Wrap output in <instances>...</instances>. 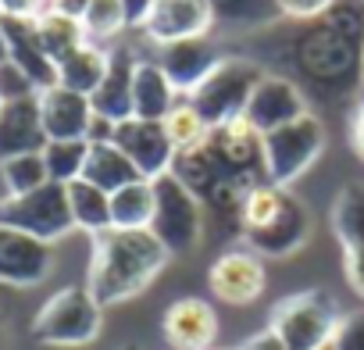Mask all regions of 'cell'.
I'll list each match as a JSON object with an SVG mask.
<instances>
[{
	"mask_svg": "<svg viewBox=\"0 0 364 350\" xmlns=\"http://www.w3.org/2000/svg\"><path fill=\"white\" fill-rule=\"evenodd\" d=\"M171 261L168 247L150 229H107L93 236L86 290L100 307L139 297Z\"/></svg>",
	"mask_w": 364,
	"mask_h": 350,
	"instance_id": "obj_1",
	"label": "cell"
},
{
	"mask_svg": "<svg viewBox=\"0 0 364 350\" xmlns=\"http://www.w3.org/2000/svg\"><path fill=\"white\" fill-rule=\"evenodd\" d=\"M240 236L247 240V250L261 254V258H289L296 254L314 222H311V211L304 208V201L286 190V186H272V183H261L254 186L243 204H240Z\"/></svg>",
	"mask_w": 364,
	"mask_h": 350,
	"instance_id": "obj_2",
	"label": "cell"
},
{
	"mask_svg": "<svg viewBox=\"0 0 364 350\" xmlns=\"http://www.w3.org/2000/svg\"><path fill=\"white\" fill-rule=\"evenodd\" d=\"M339 318L343 314L325 290H300V293L282 297L272 307L268 329L289 350H325V346H332Z\"/></svg>",
	"mask_w": 364,
	"mask_h": 350,
	"instance_id": "obj_3",
	"label": "cell"
},
{
	"mask_svg": "<svg viewBox=\"0 0 364 350\" xmlns=\"http://www.w3.org/2000/svg\"><path fill=\"white\" fill-rule=\"evenodd\" d=\"M104 307L93 300L86 286L58 290L33 318V339L43 346H86L100 336Z\"/></svg>",
	"mask_w": 364,
	"mask_h": 350,
	"instance_id": "obj_4",
	"label": "cell"
},
{
	"mask_svg": "<svg viewBox=\"0 0 364 350\" xmlns=\"http://www.w3.org/2000/svg\"><path fill=\"white\" fill-rule=\"evenodd\" d=\"M150 183H154V222H150V233L168 247L171 258L197 250L200 233H204V204H200V197L190 186H182L171 171L157 175V179H150Z\"/></svg>",
	"mask_w": 364,
	"mask_h": 350,
	"instance_id": "obj_5",
	"label": "cell"
},
{
	"mask_svg": "<svg viewBox=\"0 0 364 350\" xmlns=\"http://www.w3.org/2000/svg\"><path fill=\"white\" fill-rule=\"evenodd\" d=\"M261 79H264L261 65H254L247 58H222L215 65V72L190 93V104L211 129H218L232 118H243Z\"/></svg>",
	"mask_w": 364,
	"mask_h": 350,
	"instance_id": "obj_6",
	"label": "cell"
},
{
	"mask_svg": "<svg viewBox=\"0 0 364 350\" xmlns=\"http://www.w3.org/2000/svg\"><path fill=\"white\" fill-rule=\"evenodd\" d=\"M264 147V179L272 186H286L296 183L300 175L321 157L325 150V125L318 115H304L282 129H272L261 136Z\"/></svg>",
	"mask_w": 364,
	"mask_h": 350,
	"instance_id": "obj_7",
	"label": "cell"
},
{
	"mask_svg": "<svg viewBox=\"0 0 364 350\" xmlns=\"http://www.w3.org/2000/svg\"><path fill=\"white\" fill-rule=\"evenodd\" d=\"M0 229H15L26 236H36L43 243H58L75 229L72 208H68V186L47 183L22 197L0 201Z\"/></svg>",
	"mask_w": 364,
	"mask_h": 350,
	"instance_id": "obj_8",
	"label": "cell"
},
{
	"mask_svg": "<svg viewBox=\"0 0 364 350\" xmlns=\"http://www.w3.org/2000/svg\"><path fill=\"white\" fill-rule=\"evenodd\" d=\"M268 272L261 254L254 250H225L222 258H215V265L208 268V286L218 300L232 304V307H247L264 293Z\"/></svg>",
	"mask_w": 364,
	"mask_h": 350,
	"instance_id": "obj_9",
	"label": "cell"
},
{
	"mask_svg": "<svg viewBox=\"0 0 364 350\" xmlns=\"http://www.w3.org/2000/svg\"><path fill=\"white\" fill-rule=\"evenodd\" d=\"M50 272H54V243H43L15 229H0V282L29 290L40 286Z\"/></svg>",
	"mask_w": 364,
	"mask_h": 350,
	"instance_id": "obj_10",
	"label": "cell"
},
{
	"mask_svg": "<svg viewBox=\"0 0 364 350\" xmlns=\"http://www.w3.org/2000/svg\"><path fill=\"white\" fill-rule=\"evenodd\" d=\"M114 147L139 168L143 179H157V175L171 171L175 147L168 143V132L161 122L146 118H125L114 125Z\"/></svg>",
	"mask_w": 364,
	"mask_h": 350,
	"instance_id": "obj_11",
	"label": "cell"
},
{
	"mask_svg": "<svg viewBox=\"0 0 364 350\" xmlns=\"http://www.w3.org/2000/svg\"><path fill=\"white\" fill-rule=\"evenodd\" d=\"M211 22H215V11L208 0H154V8L143 22V36L164 47L178 40L208 36Z\"/></svg>",
	"mask_w": 364,
	"mask_h": 350,
	"instance_id": "obj_12",
	"label": "cell"
},
{
	"mask_svg": "<svg viewBox=\"0 0 364 350\" xmlns=\"http://www.w3.org/2000/svg\"><path fill=\"white\" fill-rule=\"evenodd\" d=\"M164 339L175 350H215L218 339V311L200 297H178L164 311Z\"/></svg>",
	"mask_w": 364,
	"mask_h": 350,
	"instance_id": "obj_13",
	"label": "cell"
},
{
	"mask_svg": "<svg viewBox=\"0 0 364 350\" xmlns=\"http://www.w3.org/2000/svg\"><path fill=\"white\" fill-rule=\"evenodd\" d=\"M304 115H307L304 93H300L289 79H282V75H264V79L257 83V90H254L247 111H243V118H247L261 136L272 132V129H282V125H289V122H296V118H304Z\"/></svg>",
	"mask_w": 364,
	"mask_h": 350,
	"instance_id": "obj_14",
	"label": "cell"
},
{
	"mask_svg": "<svg viewBox=\"0 0 364 350\" xmlns=\"http://www.w3.org/2000/svg\"><path fill=\"white\" fill-rule=\"evenodd\" d=\"M222 61V54L215 51V43L208 36L197 40H178V43H164L157 47V65L164 68L168 83L175 86V93H193Z\"/></svg>",
	"mask_w": 364,
	"mask_h": 350,
	"instance_id": "obj_15",
	"label": "cell"
},
{
	"mask_svg": "<svg viewBox=\"0 0 364 350\" xmlns=\"http://www.w3.org/2000/svg\"><path fill=\"white\" fill-rule=\"evenodd\" d=\"M47 132L40 122V93L8 100L0 107V161H11L22 154H43Z\"/></svg>",
	"mask_w": 364,
	"mask_h": 350,
	"instance_id": "obj_16",
	"label": "cell"
},
{
	"mask_svg": "<svg viewBox=\"0 0 364 350\" xmlns=\"http://www.w3.org/2000/svg\"><path fill=\"white\" fill-rule=\"evenodd\" d=\"M40 122L47 139H86L93 122V104L75 90L50 86L40 93Z\"/></svg>",
	"mask_w": 364,
	"mask_h": 350,
	"instance_id": "obj_17",
	"label": "cell"
},
{
	"mask_svg": "<svg viewBox=\"0 0 364 350\" xmlns=\"http://www.w3.org/2000/svg\"><path fill=\"white\" fill-rule=\"evenodd\" d=\"M0 29H4V40H8V58L29 75L36 93L58 86V65L43 54L40 36H36V22H29V18H0Z\"/></svg>",
	"mask_w": 364,
	"mask_h": 350,
	"instance_id": "obj_18",
	"label": "cell"
},
{
	"mask_svg": "<svg viewBox=\"0 0 364 350\" xmlns=\"http://www.w3.org/2000/svg\"><path fill=\"white\" fill-rule=\"evenodd\" d=\"M136 61L139 58H132L129 47L111 51V68H107L104 83L97 86V93L90 97L93 115H100L114 125L132 118V68H136Z\"/></svg>",
	"mask_w": 364,
	"mask_h": 350,
	"instance_id": "obj_19",
	"label": "cell"
},
{
	"mask_svg": "<svg viewBox=\"0 0 364 350\" xmlns=\"http://www.w3.org/2000/svg\"><path fill=\"white\" fill-rule=\"evenodd\" d=\"M175 86L168 83L164 68L157 61L139 58L132 68V118H146V122H164L171 115L175 100Z\"/></svg>",
	"mask_w": 364,
	"mask_h": 350,
	"instance_id": "obj_20",
	"label": "cell"
},
{
	"mask_svg": "<svg viewBox=\"0 0 364 350\" xmlns=\"http://www.w3.org/2000/svg\"><path fill=\"white\" fill-rule=\"evenodd\" d=\"M82 179L93 183V186L104 190V193H118V190L139 183L143 175H139V168H136V164H132L114 143H90Z\"/></svg>",
	"mask_w": 364,
	"mask_h": 350,
	"instance_id": "obj_21",
	"label": "cell"
},
{
	"mask_svg": "<svg viewBox=\"0 0 364 350\" xmlns=\"http://www.w3.org/2000/svg\"><path fill=\"white\" fill-rule=\"evenodd\" d=\"M107 68H111V51H104L97 43H86V47H79L75 54H68L58 65V86L75 90L82 97H93L97 86L104 83Z\"/></svg>",
	"mask_w": 364,
	"mask_h": 350,
	"instance_id": "obj_22",
	"label": "cell"
},
{
	"mask_svg": "<svg viewBox=\"0 0 364 350\" xmlns=\"http://www.w3.org/2000/svg\"><path fill=\"white\" fill-rule=\"evenodd\" d=\"M328 222H332V233H336L343 250L364 247V186L360 183H346L332 197Z\"/></svg>",
	"mask_w": 364,
	"mask_h": 350,
	"instance_id": "obj_23",
	"label": "cell"
},
{
	"mask_svg": "<svg viewBox=\"0 0 364 350\" xmlns=\"http://www.w3.org/2000/svg\"><path fill=\"white\" fill-rule=\"evenodd\" d=\"M36 36H40L43 54H47L54 65H61L68 54H75L79 47L90 43L86 33H82V22H79V18H68V15H61V11H43V15L36 18Z\"/></svg>",
	"mask_w": 364,
	"mask_h": 350,
	"instance_id": "obj_24",
	"label": "cell"
},
{
	"mask_svg": "<svg viewBox=\"0 0 364 350\" xmlns=\"http://www.w3.org/2000/svg\"><path fill=\"white\" fill-rule=\"evenodd\" d=\"M68 208H72L75 229H82L90 236L111 229V193L97 190L93 183H86V179L68 183Z\"/></svg>",
	"mask_w": 364,
	"mask_h": 350,
	"instance_id": "obj_25",
	"label": "cell"
},
{
	"mask_svg": "<svg viewBox=\"0 0 364 350\" xmlns=\"http://www.w3.org/2000/svg\"><path fill=\"white\" fill-rule=\"evenodd\" d=\"M154 222V183L139 179L111 193V229H150Z\"/></svg>",
	"mask_w": 364,
	"mask_h": 350,
	"instance_id": "obj_26",
	"label": "cell"
},
{
	"mask_svg": "<svg viewBox=\"0 0 364 350\" xmlns=\"http://www.w3.org/2000/svg\"><path fill=\"white\" fill-rule=\"evenodd\" d=\"M86 154H90V143H86V139H50V143L43 147V161H47L50 183L68 186V183L82 179Z\"/></svg>",
	"mask_w": 364,
	"mask_h": 350,
	"instance_id": "obj_27",
	"label": "cell"
},
{
	"mask_svg": "<svg viewBox=\"0 0 364 350\" xmlns=\"http://www.w3.org/2000/svg\"><path fill=\"white\" fill-rule=\"evenodd\" d=\"M161 125H164L168 143L175 147V154L193 150V147H204V143H208V136H211V125L193 111V104H190V100H186V104H175V107H171V115H168Z\"/></svg>",
	"mask_w": 364,
	"mask_h": 350,
	"instance_id": "obj_28",
	"label": "cell"
},
{
	"mask_svg": "<svg viewBox=\"0 0 364 350\" xmlns=\"http://www.w3.org/2000/svg\"><path fill=\"white\" fill-rule=\"evenodd\" d=\"M0 179L8 186V197H22V193L47 186L50 175H47L43 154H22V157H11V161H0Z\"/></svg>",
	"mask_w": 364,
	"mask_h": 350,
	"instance_id": "obj_29",
	"label": "cell"
},
{
	"mask_svg": "<svg viewBox=\"0 0 364 350\" xmlns=\"http://www.w3.org/2000/svg\"><path fill=\"white\" fill-rule=\"evenodd\" d=\"M122 29H129V15L122 8V0H93L82 15V33L90 43L97 40H111L118 36Z\"/></svg>",
	"mask_w": 364,
	"mask_h": 350,
	"instance_id": "obj_30",
	"label": "cell"
},
{
	"mask_svg": "<svg viewBox=\"0 0 364 350\" xmlns=\"http://www.w3.org/2000/svg\"><path fill=\"white\" fill-rule=\"evenodd\" d=\"M215 18H229V22H268L279 15L275 0H208Z\"/></svg>",
	"mask_w": 364,
	"mask_h": 350,
	"instance_id": "obj_31",
	"label": "cell"
},
{
	"mask_svg": "<svg viewBox=\"0 0 364 350\" xmlns=\"http://www.w3.org/2000/svg\"><path fill=\"white\" fill-rule=\"evenodd\" d=\"M332 350H364V307L346 311L339 318L336 336H332Z\"/></svg>",
	"mask_w": 364,
	"mask_h": 350,
	"instance_id": "obj_32",
	"label": "cell"
},
{
	"mask_svg": "<svg viewBox=\"0 0 364 350\" xmlns=\"http://www.w3.org/2000/svg\"><path fill=\"white\" fill-rule=\"evenodd\" d=\"M36 93V86L29 83V75L8 58L4 65H0V100H22V97H33Z\"/></svg>",
	"mask_w": 364,
	"mask_h": 350,
	"instance_id": "obj_33",
	"label": "cell"
},
{
	"mask_svg": "<svg viewBox=\"0 0 364 350\" xmlns=\"http://www.w3.org/2000/svg\"><path fill=\"white\" fill-rule=\"evenodd\" d=\"M332 4H336V0H275L279 15H286V18H318Z\"/></svg>",
	"mask_w": 364,
	"mask_h": 350,
	"instance_id": "obj_34",
	"label": "cell"
},
{
	"mask_svg": "<svg viewBox=\"0 0 364 350\" xmlns=\"http://www.w3.org/2000/svg\"><path fill=\"white\" fill-rule=\"evenodd\" d=\"M43 11H50V0H0V18H29V22H36Z\"/></svg>",
	"mask_w": 364,
	"mask_h": 350,
	"instance_id": "obj_35",
	"label": "cell"
},
{
	"mask_svg": "<svg viewBox=\"0 0 364 350\" xmlns=\"http://www.w3.org/2000/svg\"><path fill=\"white\" fill-rule=\"evenodd\" d=\"M343 272H346V282L357 297H364V247L357 250H343Z\"/></svg>",
	"mask_w": 364,
	"mask_h": 350,
	"instance_id": "obj_36",
	"label": "cell"
},
{
	"mask_svg": "<svg viewBox=\"0 0 364 350\" xmlns=\"http://www.w3.org/2000/svg\"><path fill=\"white\" fill-rule=\"evenodd\" d=\"M236 350H289L272 329H264V332H254V336H247Z\"/></svg>",
	"mask_w": 364,
	"mask_h": 350,
	"instance_id": "obj_37",
	"label": "cell"
},
{
	"mask_svg": "<svg viewBox=\"0 0 364 350\" xmlns=\"http://www.w3.org/2000/svg\"><path fill=\"white\" fill-rule=\"evenodd\" d=\"M86 143H114V122H107V118L93 115L90 132H86Z\"/></svg>",
	"mask_w": 364,
	"mask_h": 350,
	"instance_id": "obj_38",
	"label": "cell"
},
{
	"mask_svg": "<svg viewBox=\"0 0 364 350\" xmlns=\"http://www.w3.org/2000/svg\"><path fill=\"white\" fill-rule=\"evenodd\" d=\"M122 8L129 15V26L132 29H143V22H146V15L154 8V0H122Z\"/></svg>",
	"mask_w": 364,
	"mask_h": 350,
	"instance_id": "obj_39",
	"label": "cell"
},
{
	"mask_svg": "<svg viewBox=\"0 0 364 350\" xmlns=\"http://www.w3.org/2000/svg\"><path fill=\"white\" fill-rule=\"evenodd\" d=\"M350 143H353V154L364 161V100H360V107L350 118Z\"/></svg>",
	"mask_w": 364,
	"mask_h": 350,
	"instance_id": "obj_40",
	"label": "cell"
},
{
	"mask_svg": "<svg viewBox=\"0 0 364 350\" xmlns=\"http://www.w3.org/2000/svg\"><path fill=\"white\" fill-rule=\"evenodd\" d=\"M93 4V0H50V11H61V15H68V18H79L82 22V15H86V8Z\"/></svg>",
	"mask_w": 364,
	"mask_h": 350,
	"instance_id": "obj_41",
	"label": "cell"
},
{
	"mask_svg": "<svg viewBox=\"0 0 364 350\" xmlns=\"http://www.w3.org/2000/svg\"><path fill=\"white\" fill-rule=\"evenodd\" d=\"M8 61V40H4V29H0V65Z\"/></svg>",
	"mask_w": 364,
	"mask_h": 350,
	"instance_id": "obj_42",
	"label": "cell"
},
{
	"mask_svg": "<svg viewBox=\"0 0 364 350\" xmlns=\"http://www.w3.org/2000/svg\"><path fill=\"white\" fill-rule=\"evenodd\" d=\"M118 350H139V346H136V343H125V346H118Z\"/></svg>",
	"mask_w": 364,
	"mask_h": 350,
	"instance_id": "obj_43",
	"label": "cell"
},
{
	"mask_svg": "<svg viewBox=\"0 0 364 350\" xmlns=\"http://www.w3.org/2000/svg\"><path fill=\"white\" fill-rule=\"evenodd\" d=\"M215 350H229V346H215Z\"/></svg>",
	"mask_w": 364,
	"mask_h": 350,
	"instance_id": "obj_44",
	"label": "cell"
},
{
	"mask_svg": "<svg viewBox=\"0 0 364 350\" xmlns=\"http://www.w3.org/2000/svg\"><path fill=\"white\" fill-rule=\"evenodd\" d=\"M0 107H4V100H0Z\"/></svg>",
	"mask_w": 364,
	"mask_h": 350,
	"instance_id": "obj_45",
	"label": "cell"
},
{
	"mask_svg": "<svg viewBox=\"0 0 364 350\" xmlns=\"http://www.w3.org/2000/svg\"><path fill=\"white\" fill-rule=\"evenodd\" d=\"M325 350H332V346H325Z\"/></svg>",
	"mask_w": 364,
	"mask_h": 350,
	"instance_id": "obj_46",
	"label": "cell"
}]
</instances>
